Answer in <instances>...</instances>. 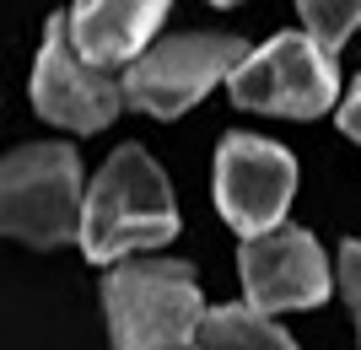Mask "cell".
<instances>
[{
  "mask_svg": "<svg viewBox=\"0 0 361 350\" xmlns=\"http://www.w3.org/2000/svg\"><path fill=\"white\" fill-rule=\"evenodd\" d=\"M178 232V205L162 168L140 146H119L81 194V248L92 264H119L140 248H162Z\"/></svg>",
  "mask_w": 361,
  "mask_h": 350,
  "instance_id": "obj_1",
  "label": "cell"
},
{
  "mask_svg": "<svg viewBox=\"0 0 361 350\" xmlns=\"http://www.w3.org/2000/svg\"><path fill=\"white\" fill-rule=\"evenodd\" d=\"M114 350H183L205 323V296L183 259L114 264L103 280Z\"/></svg>",
  "mask_w": 361,
  "mask_h": 350,
  "instance_id": "obj_2",
  "label": "cell"
},
{
  "mask_svg": "<svg viewBox=\"0 0 361 350\" xmlns=\"http://www.w3.org/2000/svg\"><path fill=\"white\" fill-rule=\"evenodd\" d=\"M81 156L65 140H38L0 156V232L32 248H60L81 227Z\"/></svg>",
  "mask_w": 361,
  "mask_h": 350,
  "instance_id": "obj_3",
  "label": "cell"
},
{
  "mask_svg": "<svg viewBox=\"0 0 361 350\" xmlns=\"http://www.w3.org/2000/svg\"><path fill=\"white\" fill-rule=\"evenodd\" d=\"M226 92L238 108L318 119L340 97V70H334V54H324L307 32H275L264 49L238 60V70L226 76Z\"/></svg>",
  "mask_w": 361,
  "mask_h": 350,
  "instance_id": "obj_4",
  "label": "cell"
},
{
  "mask_svg": "<svg viewBox=\"0 0 361 350\" xmlns=\"http://www.w3.org/2000/svg\"><path fill=\"white\" fill-rule=\"evenodd\" d=\"M238 60H243V38H232V32H183V38L140 49L124 70L119 92L130 108H140L151 119H178L216 81L232 76Z\"/></svg>",
  "mask_w": 361,
  "mask_h": 350,
  "instance_id": "obj_5",
  "label": "cell"
},
{
  "mask_svg": "<svg viewBox=\"0 0 361 350\" xmlns=\"http://www.w3.org/2000/svg\"><path fill=\"white\" fill-rule=\"evenodd\" d=\"M32 108L49 124L75 130V135H92V130L114 124V113L124 108L114 70L92 65L71 44L65 16H49V27H44V49H38V65H32Z\"/></svg>",
  "mask_w": 361,
  "mask_h": 350,
  "instance_id": "obj_6",
  "label": "cell"
},
{
  "mask_svg": "<svg viewBox=\"0 0 361 350\" xmlns=\"http://www.w3.org/2000/svg\"><path fill=\"white\" fill-rule=\"evenodd\" d=\"M297 194V162L275 140L226 135L216 151V205L243 237L270 232L286 221V205Z\"/></svg>",
  "mask_w": 361,
  "mask_h": 350,
  "instance_id": "obj_7",
  "label": "cell"
},
{
  "mask_svg": "<svg viewBox=\"0 0 361 350\" xmlns=\"http://www.w3.org/2000/svg\"><path fill=\"white\" fill-rule=\"evenodd\" d=\"M243 291H248V307L259 313H297V307H318L329 296L334 275L329 259L318 248L313 232L302 227H270L243 237Z\"/></svg>",
  "mask_w": 361,
  "mask_h": 350,
  "instance_id": "obj_8",
  "label": "cell"
},
{
  "mask_svg": "<svg viewBox=\"0 0 361 350\" xmlns=\"http://www.w3.org/2000/svg\"><path fill=\"white\" fill-rule=\"evenodd\" d=\"M162 16L167 0H75L65 27L92 65H130L162 27Z\"/></svg>",
  "mask_w": 361,
  "mask_h": 350,
  "instance_id": "obj_9",
  "label": "cell"
},
{
  "mask_svg": "<svg viewBox=\"0 0 361 350\" xmlns=\"http://www.w3.org/2000/svg\"><path fill=\"white\" fill-rule=\"evenodd\" d=\"M200 350H297V339L259 307H205L200 323Z\"/></svg>",
  "mask_w": 361,
  "mask_h": 350,
  "instance_id": "obj_10",
  "label": "cell"
},
{
  "mask_svg": "<svg viewBox=\"0 0 361 350\" xmlns=\"http://www.w3.org/2000/svg\"><path fill=\"white\" fill-rule=\"evenodd\" d=\"M297 11H302V22H307V38H313L324 54H334V49L361 27V0H297Z\"/></svg>",
  "mask_w": 361,
  "mask_h": 350,
  "instance_id": "obj_11",
  "label": "cell"
},
{
  "mask_svg": "<svg viewBox=\"0 0 361 350\" xmlns=\"http://www.w3.org/2000/svg\"><path fill=\"white\" fill-rule=\"evenodd\" d=\"M340 291H345L350 313H356V335H361V243L340 248Z\"/></svg>",
  "mask_w": 361,
  "mask_h": 350,
  "instance_id": "obj_12",
  "label": "cell"
},
{
  "mask_svg": "<svg viewBox=\"0 0 361 350\" xmlns=\"http://www.w3.org/2000/svg\"><path fill=\"white\" fill-rule=\"evenodd\" d=\"M340 130L361 146V76H356V87H350V97L340 103Z\"/></svg>",
  "mask_w": 361,
  "mask_h": 350,
  "instance_id": "obj_13",
  "label": "cell"
},
{
  "mask_svg": "<svg viewBox=\"0 0 361 350\" xmlns=\"http://www.w3.org/2000/svg\"><path fill=\"white\" fill-rule=\"evenodd\" d=\"M211 6H238V0H211Z\"/></svg>",
  "mask_w": 361,
  "mask_h": 350,
  "instance_id": "obj_14",
  "label": "cell"
}]
</instances>
